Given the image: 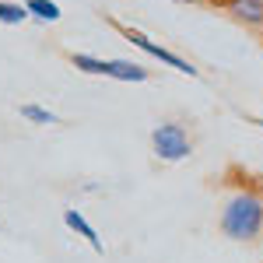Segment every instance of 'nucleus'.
Instances as JSON below:
<instances>
[{
	"label": "nucleus",
	"instance_id": "1",
	"mask_svg": "<svg viewBox=\"0 0 263 263\" xmlns=\"http://www.w3.org/2000/svg\"><path fill=\"white\" fill-rule=\"evenodd\" d=\"M221 232L235 242H253L263 232V197L256 190H242L221 211Z\"/></svg>",
	"mask_w": 263,
	"mask_h": 263
},
{
	"label": "nucleus",
	"instance_id": "2",
	"mask_svg": "<svg viewBox=\"0 0 263 263\" xmlns=\"http://www.w3.org/2000/svg\"><path fill=\"white\" fill-rule=\"evenodd\" d=\"M151 147H155V155H158L162 162H182V158H190V151H193V144H190V137H186V130H182L179 123H162V126H155Z\"/></svg>",
	"mask_w": 263,
	"mask_h": 263
},
{
	"label": "nucleus",
	"instance_id": "3",
	"mask_svg": "<svg viewBox=\"0 0 263 263\" xmlns=\"http://www.w3.org/2000/svg\"><path fill=\"white\" fill-rule=\"evenodd\" d=\"M126 39L134 42L137 49H144L147 57H155V60H162L165 67H172V70H179V74H190V78H197V67L190 60H182V57H176L172 49H165V46H158V42H151L144 32H137V28H126Z\"/></svg>",
	"mask_w": 263,
	"mask_h": 263
},
{
	"label": "nucleus",
	"instance_id": "4",
	"mask_svg": "<svg viewBox=\"0 0 263 263\" xmlns=\"http://www.w3.org/2000/svg\"><path fill=\"white\" fill-rule=\"evenodd\" d=\"M63 224H67L70 232H78V235H81V239H84L88 246H91L95 253H105V246H102L99 232H95V224L88 221V218H84L81 211H74V207H67V211H63Z\"/></svg>",
	"mask_w": 263,
	"mask_h": 263
},
{
	"label": "nucleus",
	"instance_id": "5",
	"mask_svg": "<svg viewBox=\"0 0 263 263\" xmlns=\"http://www.w3.org/2000/svg\"><path fill=\"white\" fill-rule=\"evenodd\" d=\"M105 78L141 84V81H147V67H141V63H134V60H105Z\"/></svg>",
	"mask_w": 263,
	"mask_h": 263
},
{
	"label": "nucleus",
	"instance_id": "6",
	"mask_svg": "<svg viewBox=\"0 0 263 263\" xmlns=\"http://www.w3.org/2000/svg\"><path fill=\"white\" fill-rule=\"evenodd\" d=\"M232 18L242 21V25H253V28H263V0H239L228 7Z\"/></svg>",
	"mask_w": 263,
	"mask_h": 263
},
{
	"label": "nucleus",
	"instance_id": "7",
	"mask_svg": "<svg viewBox=\"0 0 263 263\" xmlns=\"http://www.w3.org/2000/svg\"><path fill=\"white\" fill-rule=\"evenodd\" d=\"M25 7H28V14L39 21H60V4L57 0H25Z\"/></svg>",
	"mask_w": 263,
	"mask_h": 263
},
{
	"label": "nucleus",
	"instance_id": "8",
	"mask_svg": "<svg viewBox=\"0 0 263 263\" xmlns=\"http://www.w3.org/2000/svg\"><path fill=\"white\" fill-rule=\"evenodd\" d=\"M25 18H32L25 4H11V0H0V21H4V25H21Z\"/></svg>",
	"mask_w": 263,
	"mask_h": 263
},
{
	"label": "nucleus",
	"instance_id": "9",
	"mask_svg": "<svg viewBox=\"0 0 263 263\" xmlns=\"http://www.w3.org/2000/svg\"><path fill=\"white\" fill-rule=\"evenodd\" d=\"M21 120H28V123H39V126H49V123H57V116H53L49 109H42V105H35V102H25V105H21Z\"/></svg>",
	"mask_w": 263,
	"mask_h": 263
},
{
	"label": "nucleus",
	"instance_id": "10",
	"mask_svg": "<svg viewBox=\"0 0 263 263\" xmlns=\"http://www.w3.org/2000/svg\"><path fill=\"white\" fill-rule=\"evenodd\" d=\"M70 63H74L78 70H84V74H102V78H105V60H99V57H88V53H74V57H70Z\"/></svg>",
	"mask_w": 263,
	"mask_h": 263
},
{
	"label": "nucleus",
	"instance_id": "11",
	"mask_svg": "<svg viewBox=\"0 0 263 263\" xmlns=\"http://www.w3.org/2000/svg\"><path fill=\"white\" fill-rule=\"evenodd\" d=\"M179 4H218V0H179Z\"/></svg>",
	"mask_w": 263,
	"mask_h": 263
},
{
	"label": "nucleus",
	"instance_id": "12",
	"mask_svg": "<svg viewBox=\"0 0 263 263\" xmlns=\"http://www.w3.org/2000/svg\"><path fill=\"white\" fill-rule=\"evenodd\" d=\"M218 4H224V7H232V4H239V0H218Z\"/></svg>",
	"mask_w": 263,
	"mask_h": 263
},
{
	"label": "nucleus",
	"instance_id": "13",
	"mask_svg": "<svg viewBox=\"0 0 263 263\" xmlns=\"http://www.w3.org/2000/svg\"><path fill=\"white\" fill-rule=\"evenodd\" d=\"M256 193H260V197H263V179H260V190H256Z\"/></svg>",
	"mask_w": 263,
	"mask_h": 263
},
{
	"label": "nucleus",
	"instance_id": "14",
	"mask_svg": "<svg viewBox=\"0 0 263 263\" xmlns=\"http://www.w3.org/2000/svg\"><path fill=\"white\" fill-rule=\"evenodd\" d=\"M253 123H260V126H263V120H253Z\"/></svg>",
	"mask_w": 263,
	"mask_h": 263
}]
</instances>
